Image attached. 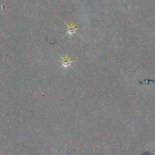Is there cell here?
I'll return each mask as SVG.
<instances>
[{
    "label": "cell",
    "instance_id": "1",
    "mask_svg": "<svg viewBox=\"0 0 155 155\" xmlns=\"http://www.w3.org/2000/svg\"><path fill=\"white\" fill-rule=\"evenodd\" d=\"M77 30V28L73 25V24H69L68 25V29H67V33L69 35H72L76 32Z\"/></svg>",
    "mask_w": 155,
    "mask_h": 155
},
{
    "label": "cell",
    "instance_id": "2",
    "mask_svg": "<svg viewBox=\"0 0 155 155\" xmlns=\"http://www.w3.org/2000/svg\"><path fill=\"white\" fill-rule=\"evenodd\" d=\"M71 62V59H69L68 58H67V56L65 57V58H62V65H63L64 67H67V66H68V65L70 64Z\"/></svg>",
    "mask_w": 155,
    "mask_h": 155
}]
</instances>
